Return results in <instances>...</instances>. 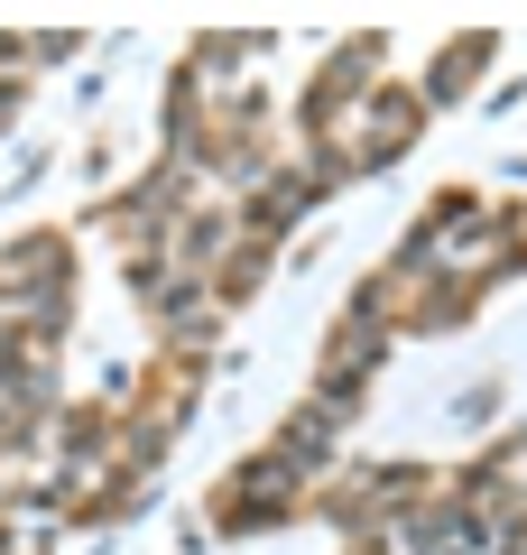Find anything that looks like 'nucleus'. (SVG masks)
Here are the masks:
<instances>
[{
	"label": "nucleus",
	"mask_w": 527,
	"mask_h": 555,
	"mask_svg": "<svg viewBox=\"0 0 527 555\" xmlns=\"http://www.w3.org/2000/svg\"><path fill=\"white\" fill-rule=\"evenodd\" d=\"M527 269V204H500L481 185H453L416 214V232L389 250V269L361 278L351 315H371L380 334H445L472 306L500 287V278Z\"/></svg>",
	"instance_id": "nucleus-1"
}]
</instances>
